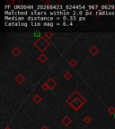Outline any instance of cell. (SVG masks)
Segmentation results:
<instances>
[{
	"instance_id": "18",
	"label": "cell",
	"mask_w": 115,
	"mask_h": 129,
	"mask_svg": "<svg viewBox=\"0 0 115 129\" xmlns=\"http://www.w3.org/2000/svg\"><path fill=\"white\" fill-rule=\"evenodd\" d=\"M62 19L65 21V20H67V16H63V17H62Z\"/></svg>"
},
{
	"instance_id": "15",
	"label": "cell",
	"mask_w": 115,
	"mask_h": 129,
	"mask_svg": "<svg viewBox=\"0 0 115 129\" xmlns=\"http://www.w3.org/2000/svg\"><path fill=\"white\" fill-rule=\"evenodd\" d=\"M85 121L86 122V123H89V121H90V118H87L85 119Z\"/></svg>"
},
{
	"instance_id": "23",
	"label": "cell",
	"mask_w": 115,
	"mask_h": 129,
	"mask_svg": "<svg viewBox=\"0 0 115 129\" xmlns=\"http://www.w3.org/2000/svg\"><path fill=\"white\" fill-rule=\"evenodd\" d=\"M6 129H9V128H6Z\"/></svg>"
},
{
	"instance_id": "7",
	"label": "cell",
	"mask_w": 115,
	"mask_h": 129,
	"mask_svg": "<svg viewBox=\"0 0 115 129\" xmlns=\"http://www.w3.org/2000/svg\"><path fill=\"white\" fill-rule=\"evenodd\" d=\"M63 123H64L65 125H68L69 124V120H68L67 118L64 119V120H63Z\"/></svg>"
},
{
	"instance_id": "1",
	"label": "cell",
	"mask_w": 115,
	"mask_h": 129,
	"mask_svg": "<svg viewBox=\"0 0 115 129\" xmlns=\"http://www.w3.org/2000/svg\"><path fill=\"white\" fill-rule=\"evenodd\" d=\"M82 103H83V101H80L78 99H75L71 102V106H72L75 109H77L81 105H82Z\"/></svg>"
},
{
	"instance_id": "14",
	"label": "cell",
	"mask_w": 115,
	"mask_h": 129,
	"mask_svg": "<svg viewBox=\"0 0 115 129\" xmlns=\"http://www.w3.org/2000/svg\"><path fill=\"white\" fill-rule=\"evenodd\" d=\"M69 19L70 20H75V16H70Z\"/></svg>"
},
{
	"instance_id": "2",
	"label": "cell",
	"mask_w": 115,
	"mask_h": 129,
	"mask_svg": "<svg viewBox=\"0 0 115 129\" xmlns=\"http://www.w3.org/2000/svg\"><path fill=\"white\" fill-rule=\"evenodd\" d=\"M20 53V50L18 49H15L13 50V54L14 55H18Z\"/></svg>"
},
{
	"instance_id": "17",
	"label": "cell",
	"mask_w": 115,
	"mask_h": 129,
	"mask_svg": "<svg viewBox=\"0 0 115 129\" xmlns=\"http://www.w3.org/2000/svg\"><path fill=\"white\" fill-rule=\"evenodd\" d=\"M77 15H83V11H79V13H78V14H77Z\"/></svg>"
},
{
	"instance_id": "22",
	"label": "cell",
	"mask_w": 115,
	"mask_h": 129,
	"mask_svg": "<svg viewBox=\"0 0 115 129\" xmlns=\"http://www.w3.org/2000/svg\"><path fill=\"white\" fill-rule=\"evenodd\" d=\"M114 118H115V113H114Z\"/></svg>"
},
{
	"instance_id": "21",
	"label": "cell",
	"mask_w": 115,
	"mask_h": 129,
	"mask_svg": "<svg viewBox=\"0 0 115 129\" xmlns=\"http://www.w3.org/2000/svg\"><path fill=\"white\" fill-rule=\"evenodd\" d=\"M41 129H47V128H46V127H42Z\"/></svg>"
},
{
	"instance_id": "19",
	"label": "cell",
	"mask_w": 115,
	"mask_h": 129,
	"mask_svg": "<svg viewBox=\"0 0 115 129\" xmlns=\"http://www.w3.org/2000/svg\"><path fill=\"white\" fill-rule=\"evenodd\" d=\"M79 20H85V17H80V18H79Z\"/></svg>"
},
{
	"instance_id": "8",
	"label": "cell",
	"mask_w": 115,
	"mask_h": 129,
	"mask_svg": "<svg viewBox=\"0 0 115 129\" xmlns=\"http://www.w3.org/2000/svg\"><path fill=\"white\" fill-rule=\"evenodd\" d=\"M88 7H89L90 9H95V8L97 7V5H89Z\"/></svg>"
},
{
	"instance_id": "6",
	"label": "cell",
	"mask_w": 115,
	"mask_h": 129,
	"mask_svg": "<svg viewBox=\"0 0 115 129\" xmlns=\"http://www.w3.org/2000/svg\"><path fill=\"white\" fill-rule=\"evenodd\" d=\"M43 25H45V26H53V23H44Z\"/></svg>"
},
{
	"instance_id": "12",
	"label": "cell",
	"mask_w": 115,
	"mask_h": 129,
	"mask_svg": "<svg viewBox=\"0 0 115 129\" xmlns=\"http://www.w3.org/2000/svg\"><path fill=\"white\" fill-rule=\"evenodd\" d=\"M92 15V12H90V11H86L85 12V15Z\"/></svg>"
},
{
	"instance_id": "20",
	"label": "cell",
	"mask_w": 115,
	"mask_h": 129,
	"mask_svg": "<svg viewBox=\"0 0 115 129\" xmlns=\"http://www.w3.org/2000/svg\"><path fill=\"white\" fill-rule=\"evenodd\" d=\"M63 25H64V26H66V25H67V23H66V22H64V23H63Z\"/></svg>"
},
{
	"instance_id": "4",
	"label": "cell",
	"mask_w": 115,
	"mask_h": 129,
	"mask_svg": "<svg viewBox=\"0 0 115 129\" xmlns=\"http://www.w3.org/2000/svg\"><path fill=\"white\" fill-rule=\"evenodd\" d=\"M75 96H77V92H75L74 96H73V97H71V98H69V99H68V102H69V103H71V99H72V100H74V99H75Z\"/></svg>"
},
{
	"instance_id": "13",
	"label": "cell",
	"mask_w": 115,
	"mask_h": 129,
	"mask_svg": "<svg viewBox=\"0 0 115 129\" xmlns=\"http://www.w3.org/2000/svg\"><path fill=\"white\" fill-rule=\"evenodd\" d=\"M40 32H35V33H34V36H35V37H40Z\"/></svg>"
},
{
	"instance_id": "9",
	"label": "cell",
	"mask_w": 115,
	"mask_h": 129,
	"mask_svg": "<svg viewBox=\"0 0 115 129\" xmlns=\"http://www.w3.org/2000/svg\"><path fill=\"white\" fill-rule=\"evenodd\" d=\"M33 99H34L35 102H39V101H40V98H39V97H35Z\"/></svg>"
},
{
	"instance_id": "5",
	"label": "cell",
	"mask_w": 115,
	"mask_h": 129,
	"mask_svg": "<svg viewBox=\"0 0 115 129\" xmlns=\"http://www.w3.org/2000/svg\"><path fill=\"white\" fill-rule=\"evenodd\" d=\"M91 53L93 55H95L97 53V49H95V48H93V49H91Z\"/></svg>"
},
{
	"instance_id": "10",
	"label": "cell",
	"mask_w": 115,
	"mask_h": 129,
	"mask_svg": "<svg viewBox=\"0 0 115 129\" xmlns=\"http://www.w3.org/2000/svg\"><path fill=\"white\" fill-rule=\"evenodd\" d=\"M32 25H37V26H40V23H32Z\"/></svg>"
},
{
	"instance_id": "11",
	"label": "cell",
	"mask_w": 115,
	"mask_h": 129,
	"mask_svg": "<svg viewBox=\"0 0 115 129\" xmlns=\"http://www.w3.org/2000/svg\"><path fill=\"white\" fill-rule=\"evenodd\" d=\"M40 60H41V61H45V60H46V57H45V56H41V57H40Z\"/></svg>"
},
{
	"instance_id": "16",
	"label": "cell",
	"mask_w": 115,
	"mask_h": 129,
	"mask_svg": "<svg viewBox=\"0 0 115 129\" xmlns=\"http://www.w3.org/2000/svg\"><path fill=\"white\" fill-rule=\"evenodd\" d=\"M20 25H23V26H27V23H21Z\"/></svg>"
},
{
	"instance_id": "3",
	"label": "cell",
	"mask_w": 115,
	"mask_h": 129,
	"mask_svg": "<svg viewBox=\"0 0 115 129\" xmlns=\"http://www.w3.org/2000/svg\"><path fill=\"white\" fill-rule=\"evenodd\" d=\"M24 77H23V76H18V77H17V82H18V83H22V82H24Z\"/></svg>"
}]
</instances>
